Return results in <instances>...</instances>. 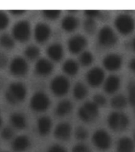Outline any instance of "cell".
Wrapping results in <instances>:
<instances>
[{"instance_id":"6da1fadb","label":"cell","mask_w":135,"mask_h":152,"mask_svg":"<svg viewBox=\"0 0 135 152\" xmlns=\"http://www.w3.org/2000/svg\"><path fill=\"white\" fill-rule=\"evenodd\" d=\"M27 95L26 86L22 83L14 82L9 84L5 93V98L11 104H20L25 99Z\"/></svg>"},{"instance_id":"7a4b0ae2","label":"cell","mask_w":135,"mask_h":152,"mask_svg":"<svg viewBox=\"0 0 135 152\" xmlns=\"http://www.w3.org/2000/svg\"><path fill=\"white\" fill-rule=\"evenodd\" d=\"M107 124L111 130L123 132L130 124V119L125 113L121 112H112L107 116Z\"/></svg>"},{"instance_id":"3957f363","label":"cell","mask_w":135,"mask_h":152,"mask_svg":"<svg viewBox=\"0 0 135 152\" xmlns=\"http://www.w3.org/2000/svg\"><path fill=\"white\" fill-rule=\"evenodd\" d=\"M115 26L118 33L123 35H129L135 28L134 19L130 14H118L115 19Z\"/></svg>"},{"instance_id":"277c9868","label":"cell","mask_w":135,"mask_h":152,"mask_svg":"<svg viewBox=\"0 0 135 152\" xmlns=\"http://www.w3.org/2000/svg\"><path fill=\"white\" fill-rule=\"evenodd\" d=\"M79 118L85 123H91L99 116V109L93 102H86L79 108L78 112Z\"/></svg>"},{"instance_id":"5b68a950","label":"cell","mask_w":135,"mask_h":152,"mask_svg":"<svg viewBox=\"0 0 135 152\" xmlns=\"http://www.w3.org/2000/svg\"><path fill=\"white\" fill-rule=\"evenodd\" d=\"M13 38L18 40L19 42L24 43L28 41L31 36L30 24L27 21H17L12 29Z\"/></svg>"},{"instance_id":"8992f818","label":"cell","mask_w":135,"mask_h":152,"mask_svg":"<svg viewBox=\"0 0 135 152\" xmlns=\"http://www.w3.org/2000/svg\"><path fill=\"white\" fill-rule=\"evenodd\" d=\"M98 42L103 47H113L118 42V37L111 27L105 26L99 29L98 33Z\"/></svg>"},{"instance_id":"52a82bcc","label":"cell","mask_w":135,"mask_h":152,"mask_svg":"<svg viewBox=\"0 0 135 152\" xmlns=\"http://www.w3.org/2000/svg\"><path fill=\"white\" fill-rule=\"evenodd\" d=\"M51 100L45 93L38 91L30 99V107L33 111L44 112L49 108Z\"/></svg>"},{"instance_id":"ba28073f","label":"cell","mask_w":135,"mask_h":152,"mask_svg":"<svg viewBox=\"0 0 135 152\" xmlns=\"http://www.w3.org/2000/svg\"><path fill=\"white\" fill-rule=\"evenodd\" d=\"M70 81L65 76L58 75L54 77L51 82V90L57 97L66 95L70 90Z\"/></svg>"},{"instance_id":"9c48e42d","label":"cell","mask_w":135,"mask_h":152,"mask_svg":"<svg viewBox=\"0 0 135 152\" xmlns=\"http://www.w3.org/2000/svg\"><path fill=\"white\" fill-rule=\"evenodd\" d=\"M92 140L95 147L100 151L108 150L111 147L112 142L111 135L104 129H99L96 131L92 135Z\"/></svg>"},{"instance_id":"30bf717a","label":"cell","mask_w":135,"mask_h":152,"mask_svg":"<svg viewBox=\"0 0 135 152\" xmlns=\"http://www.w3.org/2000/svg\"><path fill=\"white\" fill-rule=\"evenodd\" d=\"M9 72L17 77H21L28 73V65L25 59L21 56L14 57L9 64Z\"/></svg>"},{"instance_id":"8fae6325","label":"cell","mask_w":135,"mask_h":152,"mask_svg":"<svg viewBox=\"0 0 135 152\" xmlns=\"http://www.w3.org/2000/svg\"><path fill=\"white\" fill-rule=\"evenodd\" d=\"M86 81L92 87H97L101 85L104 80L105 74L104 70L100 67L96 66L90 69L86 74Z\"/></svg>"},{"instance_id":"7c38bea8","label":"cell","mask_w":135,"mask_h":152,"mask_svg":"<svg viewBox=\"0 0 135 152\" xmlns=\"http://www.w3.org/2000/svg\"><path fill=\"white\" fill-rule=\"evenodd\" d=\"M88 41L85 37L81 35H74L68 40V49L72 54H78L84 52L87 46Z\"/></svg>"},{"instance_id":"4fadbf2b","label":"cell","mask_w":135,"mask_h":152,"mask_svg":"<svg viewBox=\"0 0 135 152\" xmlns=\"http://www.w3.org/2000/svg\"><path fill=\"white\" fill-rule=\"evenodd\" d=\"M102 63L106 70L109 71H116L120 69L123 64V59L120 55L110 53L104 56Z\"/></svg>"},{"instance_id":"5bb4252c","label":"cell","mask_w":135,"mask_h":152,"mask_svg":"<svg viewBox=\"0 0 135 152\" xmlns=\"http://www.w3.org/2000/svg\"><path fill=\"white\" fill-rule=\"evenodd\" d=\"M52 30L48 25L40 22L36 25L34 28V37L38 43L46 42L51 37Z\"/></svg>"},{"instance_id":"9a60e30c","label":"cell","mask_w":135,"mask_h":152,"mask_svg":"<svg viewBox=\"0 0 135 152\" xmlns=\"http://www.w3.org/2000/svg\"><path fill=\"white\" fill-rule=\"evenodd\" d=\"M71 132H72V128L70 124L66 122H62V123H59L55 127L54 135L58 140L66 141L70 138Z\"/></svg>"},{"instance_id":"2e32d148","label":"cell","mask_w":135,"mask_h":152,"mask_svg":"<svg viewBox=\"0 0 135 152\" xmlns=\"http://www.w3.org/2000/svg\"><path fill=\"white\" fill-rule=\"evenodd\" d=\"M54 66L49 59L41 58L39 59L35 65L36 72L40 76H47L52 73Z\"/></svg>"},{"instance_id":"e0dca14e","label":"cell","mask_w":135,"mask_h":152,"mask_svg":"<svg viewBox=\"0 0 135 152\" xmlns=\"http://www.w3.org/2000/svg\"><path fill=\"white\" fill-rule=\"evenodd\" d=\"M30 140L27 135H18L12 142V148L16 152H24L30 147Z\"/></svg>"},{"instance_id":"ac0fdd59","label":"cell","mask_w":135,"mask_h":152,"mask_svg":"<svg viewBox=\"0 0 135 152\" xmlns=\"http://www.w3.org/2000/svg\"><path fill=\"white\" fill-rule=\"evenodd\" d=\"M47 56L53 61L59 62L60 61L64 55L63 48L60 44L54 43L49 45L47 48Z\"/></svg>"},{"instance_id":"d6986e66","label":"cell","mask_w":135,"mask_h":152,"mask_svg":"<svg viewBox=\"0 0 135 152\" xmlns=\"http://www.w3.org/2000/svg\"><path fill=\"white\" fill-rule=\"evenodd\" d=\"M120 87V78L116 75L108 76L104 82V90L107 94H111L115 93Z\"/></svg>"},{"instance_id":"ffe728a7","label":"cell","mask_w":135,"mask_h":152,"mask_svg":"<svg viewBox=\"0 0 135 152\" xmlns=\"http://www.w3.org/2000/svg\"><path fill=\"white\" fill-rule=\"evenodd\" d=\"M52 127V119L49 116H40L37 121L38 132L40 135L46 136L49 134Z\"/></svg>"},{"instance_id":"44dd1931","label":"cell","mask_w":135,"mask_h":152,"mask_svg":"<svg viewBox=\"0 0 135 152\" xmlns=\"http://www.w3.org/2000/svg\"><path fill=\"white\" fill-rule=\"evenodd\" d=\"M135 144L130 138L124 136L120 138L117 142V152H134Z\"/></svg>"},{"instance_id":"7402d4cb","label":"cell","mask_w":135,"mask_h":152,"mask_svg":"<svg viewBox=\"0 0 135 152\" xmlns=\"http://www.w3.org/2000/svg\"><path fill=\"white\" fill-rule=\"evenodd\" d=\"M73 104L70 100H62L57 104L55 109V113L59 116H66L70 114L73 110Z\"/></svg>"},{"instance_id":"603a6c76","label":"cell","mask_w":135,"mask_h":152,"mask_svg":"<svg viewBox=\"0 0 135 152\" xmlns=\"http://www.w3.org/2000/svg\"><path fill=\"white\" fill-rule=\"evenodd\" d=\"M79 25L78 19L73 15H67L62 20L61 26L66 32H73L78 28Z\"/></svg>"},{"instance_id":"cb8c5ba5","label":"cell","mask_w":135,"mask_h":152,"mask_svg":"<svg viewBox=\"0 0 135 152\" xmlns=\"http://www.w3.org/2000/svg\"><path fill=\"white\" fill-rule=\"evenodd\" d=\"M9 121L14 128L17 129H24L27 125V121H26L25 116L24 114L20 113H14L9 116Z\"/></svg>"},{"instance_id":"d4e9b609","label":"cell","mask_w":135,"mask_h":152,"mask_svg":"<svg viewBox=\"0 0 135 152\" xmlns=\"http://www.w3.org/2000/svg\"><path fill=\"white\" fill-rule=\"evenodd\" d=\"M78 70H79V66L78 62L75 61L74 59H67L62 65V71L70 76H74L77 75Z\"/></svg>"},{"instance_id":"484cf974","label":"cell","mask_w":135,"mask_h":152,"mask_svg":"<svg viewBox=\"0 0 135 152\" xmlns=\"http://www.w3.org/2000/svg\"><path fill=\"white\" fill-rule=\"evenodd\" d=\"M88 89L84 83L78 82L73 86V94L74 98L77 100H82L84 99L88 95Z\"/></svg>"},{"instance_id":"4316f807","label":"cell","mask_w":135,"mask_h":152,"mask_svg":"<svg viewBox=\"0 0 135 152\" xmlns=\"http://www.w3.org/2000/svg\"><path fill=\"white\" fill-rule=\"evenodd\" d=\"M127 102V99L124 95L118 94L111 98V105L115 109H123L126 108Z\"/></svg>"},{"instance_id":"83f0119b","label":"cell","mask_w":135,"mask_h":152,"mask_svg":"<svg viewBox=\"0 0 135 152\" xmlns=\"http://www.w3.org/2000/svg\"><path fill=\"white\" fill-rule=\"evenodd\" d=\"M24 54L27 59H30V60H34V59H37L40 56V48L36 45H28V47H26L25 49L24 50Z\"/></svg>"},{"instance_id":"f1b7e54d","label":"cell","mask_w":135,"mask_h":152,"mask_svg":"<svg viewBox=\"0 0 135 152\" xmlns=\"http://www.w3.org/2000/svg\"><path fill=\"white\" fill-rule=\"evenodd\" d=\"M0 45L6 49H11L14 47V40L7 33H2L0 35Z\"/></svg>"},{"instance_id":"f546056e","label":"cell","mask_w":135,"mask_h":152,"mask_svg":"<svg viewBox=\"0 0 135 152\" xmlns=\"http://www.w3.org/2000/svg\"><path fill=\"white\" fill-rule=\"evenodd\" d=\"M93 55L89 51H84L81 52L79 57V62L81 65L85 66H89L90 64H92L93 62Z\"/></svg>"},{"instance_id":"4dcf8cb0","label":"cell","mask_w":135,"mask_h":152,"mask_svg":"<svg viewBox=\"0 0 135 152\" xmlns=\"http://www.w3.org/2000/svg\"><path fill=\"white\" fill-rule=\"evenodd\" d=\"M83 27H84V30L86 33H89V34H93L97 28V22L94 19L87 18L84 21Z\"/></svg>"},{"instance_id":"1f68e13d","label":"cell","mask_w":135,"mask_h":152,"mask_svg":"<svg viewBox=\"0 0 135 152\" xmlns=\"http://www.w3.org/2000/svg\"><path fill=\"white\" fill-rule=\"evenodd\" d=\"M128 101L132 106L135 107V82L131 81L127 86Z\"/></svg>"},{"instance_id":"d6a6232c","label":"cell","mask_w":135,"mask_h":152,"mask_svg":"<svg viewBox=\"0 0 135 152\" xmlns=\"http://www.w3.org/2000/svg\"><path fill=\"white\" fill-rule=\"evenodd\" d=\"M75 137L78 140H85L89 136V132L85 128L82 126H79L76 128L75 130Z\"/></svg>"},{"instance_id":"836d02e7","label":"cell","mask_w":135,"mask_h":152,"mask_svg":"<svg viewBox=\"0 0 135 152\" xmlns=\"http://www.w3.org/2000/svg\"><path fill=\"white\" fill-rule=\"evenodd\" d=\"M43 15L49 20H55L60 16L61 11L58 10H43Z\"/></svg>"},{"instance_id":"e575fe53","label":"cell","mask_w":135,"mask_h":152,"mask_svg":"<svg viewBox=\"0 0 135 152\" xmlns=\"http://www.w3.org/2000/svg\"><path fill=\"white\" fill-rule=\"evenodd\" d=\"M9 25V17L5 12L0 11V30H3Z\"/></svg>"},{"instance_id":"d590c367","label":"cell","mask_w":135,"mask_h":152,"mask_svg":"<svg viewBox=\"0 0 135 152\" xmlns=\"http://www.w3.org/2000/svg\"><path fill=\"white\" fill-rule=\"evenodd\" d=\"M93 102L97 106H104L107 103L106 97L101 94H97L93 97Z\"/></svg>"},{"instance_id":"8d00e7d4","label":"cell","mask_w":135,"mask_h":152,"mask_svg":"<svg viewBox=\"0 0 135 152\" xmlns=\"http://www.w3.org/2000/svg\"><path fill=\"white\" fill-rule=\"evenodd\" d=\"M2 138L5 140H11L13 136H14V130L9 127H6L2 129V132H1Z\"/></svg>"},{"instance_id":"74e56055","label":"cell","mask_w":135,"mask_h":152,"mask_svg":"<svg viewBox=\"0 0 135 152\" xmlns=\"http://www.w3.org/2000/svg\"><path fill=\"white\" fill-rule=\"evenodd\" d=\"M72 152H92L87 145L84 143H78L76 144L72 149Z\"/></svg>"},{"instance_id":"f35d334b","label":"cell","mask_w":135,"mask_h":152,"mask_svg":"<svg viewBox=\"0 0 135 152\" xmlns=\"http://www.w3.org/2000/svg\"><path fill=\"white\" fill-rule=\"evenodd\" d=\"M85 15L88 17V18H92L94 19L97 17H99L101 14V12L99 10H85Z\"/></svg>"},{"instance_id":"ab89813d","label":"cell","mask_w":135,"mask_h":152,"mask_svg":"<svg viewBox=\"0 0 135 152\" xmlns=\"http://www.w3.org/2000/svg\"><path fill=\"white\" fill-rule=\"evenodd\" d=\"M47 152H67V150L61 145L54 144L47 149Z\"/></svg>"},{"instance_id":"60d3db41","label":"cell","mask_w":135,"mask_h":152,"mask_svg":"<svg viewBox=\"0 0 135 152\" xmlns=\"http://www.w3.org/2000/svg\"><path fill=\"white\" fill-rule=\"evenodd\" d=\"M8 64V57L3 52H0V68H4Z\"/></svg>"},{"instance_id":"b9f144b4","label":"cell","mask_w":135,"mask_h":152,"mask_svg":"<svg viewBox=\"0 0 135 152\" xmlns=\"http://www.w3.org/2000/svg\"><path fill=\"white\" fill-rule=\"evenodd\" d=\"M129 68H130L134 73H135V57L130 59V61L129 62Z\"/></svg>"},{"instance_id":"7bdbcfd3","label":"cell","mask_w":135,"mask_h":152,"mask_svg":"<svg viewBox=\"0 0 135 152\" xmlns=\"http://www.w3.org/2000/svg\"><path fill=\"white\" fill-rule=\"evenodd\" d=\"M9 12L14 15H21V14L25 13V10H12Z\"/></svg>"},{"instance_id":"ee69618b","label":"cell","mask_w":135,"mask_h":152,"mask_svg":"<svg viewBox=\"0 0 135 152\" xmlns=\"http://www.w3.org/2000/svg\"><path fill=\"white\" fill-rule=\"evenodd\" d=\"M131 45H132V48H133V49H134V51H135V37L133 38L132 43H131Z\"/></svg>"},{"instance_id":"f6af8a7d","label":"cell","mask_w":135,"mask_h":152,"mask_svg":"<svg viewBox=\"0 0 135 152\" xmlns=\"http://www.w3.org/2000/svg\"><path fill=\"white\" fill-rule=\"evenodd\" d=\"M2 116H1V114H0V128H1V126H2Z\"/></svg>"},{"instance_id":"bcb514c9","label":"cell","mask_w":135,"mask_h":152,"mask_svg":"<svg viewBox=\"0 0 135 152\" xmlns=\"http://www.w3.org/2000/svg\"><path fill=\"white\" fill-rule=\"evenodd\" d=\"M133 141H134V142L135 144V132H134V139H133Z\"/></svg>"},{"instance_id":"7dc6e473","label":"cell","mask_w":135,"mask_h":152,"mask_svg":"<svg viewBox=\"0 0 135 152\" xmlns=\"http://www.w3.org/2000/svg\"><path fill=\"white\" fill-rule=\"evenodd\" d=\"M7 152H8V151H7Z\"/></svg>"}]
</instances>
